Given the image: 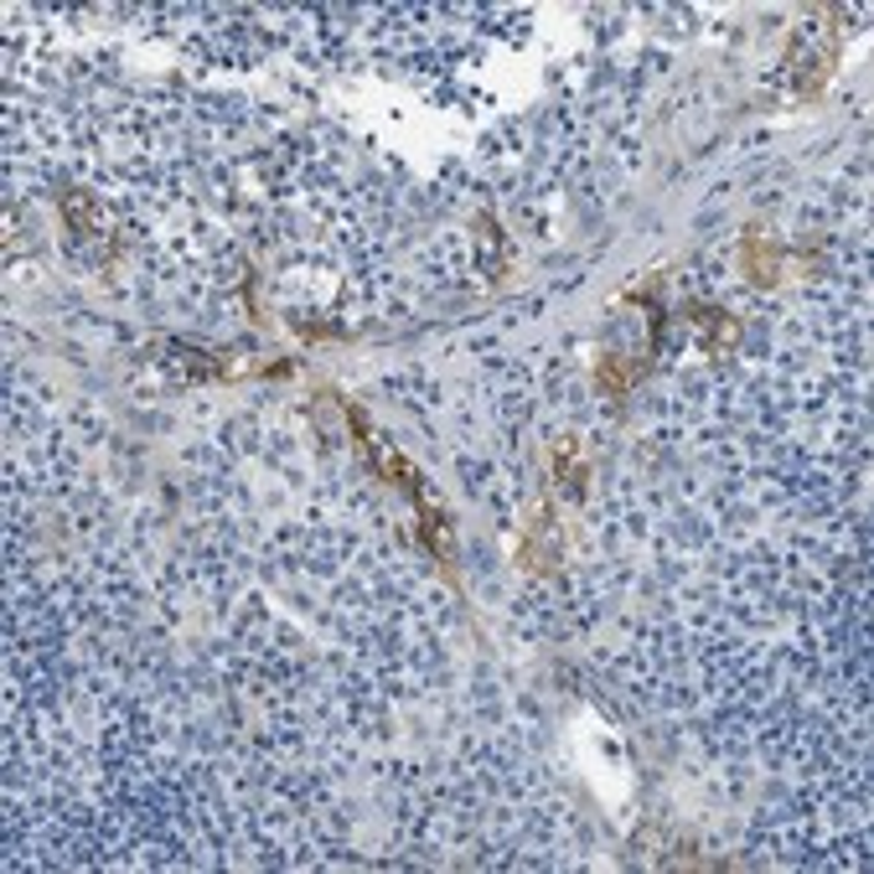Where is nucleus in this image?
Masks as SVG:
<instances>
[{
  "label": "nucleus",
  "mask_w": 874,
  "mask_h": 874,
  "mask_svg": "<svg viewBox=\"0 0 874 874\" xmlns=\"http://www.w3.org/2000/svg\"><path fill=\"white\" fill-rule=\"evenodd\" d=\"M63 218H68L84 239H99V207H94L88 192H68V197H63Z\"/></svg>",
  "instance_id": "20e7f679"
},
{
  "label": "nucleus",
  "mask_w": 874,
  "mask_h": 874,
  "mask_svg": "<svg viewBox=\"0 0 874 874\" xmlns=\"http://www.w3.org/2000/svg\"><path fill=\"white\" fill-rule=\"evenodd\" d=\"M409 498H414V513H419V544H425V549L440 559V569L456 580V533H450L446 507H435L425 487H419V492H409Z\"/></svg>",
  "instance_id": "f257e3e1"
},
{
  "label": "nucleus",
  "mask_w": 874,
  "mask_h": 874,
  "mask_svg": "<svg viewBox=\"0 0 874 874\" xmlns=\"http://www.w3.org/2000/svg\"><path fill=\"white\" fill-rule=\"evenodd\" d=\"M549 461H554V477H559V487H569V498L580 502V498H585V481H590V471H585V461H580V450H575V440H554Z\"/></svg>",
  "instance_id": "7ed1b4c3"
},
{
  "label": "nucleus",
  "mask_w": 874,
  "mask_h": 874,
  "mask_svg": "<svg viewBox=\"0 0 874 874\" xmlns=\"http://www.w3.org/2000/svg\"><path fill=\"white\" fill-rule=\"evenodd\" d=\"M688 321L703 331V352H730L740 342V326L714 306H688Z\"/></svg>",
  "instance_id": "f03ea898"
},
{
  "label": "nucleus",
  "mask_w": 874,
  "mask_h": 874,
  "mask_svg": "<svg viewBox=\"0 0 874 874\" xmlns=\"http://www.w3.org/2000/svg\"><path fill=\"white\" fill-rule=\"evenodd\" d=\"M636 373H642V368H636V362H621V358H605V362L596 368V378L605 383V389H611V394H626Z\"/></svg>",
  "instance_id": "39448f33"
}]
</instances>
